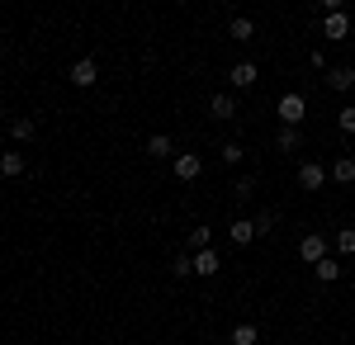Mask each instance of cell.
Segmentation results:
<instances>
[{"label":"cell","mask_w":355,"mask_h":345,"mask_svg":"<svg viewBox=\"0 0 355 345\" xmlns=\"http://www.w3.org/2000/svg\"><path fill=\"white\" fill-rule=\"evenodd\" d=\"M327 256H331V246H327L322 232H308V237L299 241V260L303 265H318V260H327Z\"/></svg>","instance_id":"6da1fadb"},{"label":"cell","mask_w":355,"mask_h":345,"mask_svg":"<svg viewBox=\"0 0 355 345\" xmlns=\"http://www.w3.org/2000/svg\"><path fill=\"white\" fill-rule=\"evenodd\" d=\"M327 180H331V170L322 166V161H303V166H299V189H308V194L322 189Z\"/></svg>","instance_id":"7a4b0ae2"},{"label":"cell","mask_w":355,"mask_h":345,"mask_svg":"<svg viewBox=\"0 0 355 345\" xmlns=\"http://www.w3.org/2000/svg\"><path fill=\"white\" fill-rule=\"evenodd\" d=\"M322 33H327L331 43L351 38V15H346V10H327V15H322Z\"/></svg>","instance_id":"3957f363"},{"label":"cell","mask_w":355,"mask_h":345,"mask_svg":"<svg viewBox=\"0 0 355 345\" xmlns=\"http://www.w3.org/2000/svg\"><path fill=\"white\" fill-rule=\"evenodd\" d=\"M303 114H308V100H303V95H284V100H279V123H284V128H299Z\"/></svg>","instance_id":"277c9868"},{"label":"cell","mask_w":355,"mask_h":345,"mask_svg":"<svg viewBox=\"0 0 355 345\" xmlns=\"http://www.w3.org/2000/svg\"><path fill=\"white\" fill-rule=\"evenodd\" d=\"M100 80V62H90V57H81V62H71V85H95Z\"/></svg>","instance_id":"5b68a950"},{"label":"cell","mask_w":355,"mask_h":345,"mask_svg":"<svg viewBox=\"0 0 355 345\" xmlns=\"http://www.w3.org/2000/svg\"><path fill=\"white\" fill-rule=\"evenodd\" d=\"M171 170H175V180H199V170H204V161L194 157V152H180Z\"/></svg>","instance_id":"8992f818"},{"label":"cell","mask_w":355,"mask_h":345,"mask_svg":"<svg viewBox=\"0 0 355 345\" xmlns=\"http://www.w3.org/2000/svg\"><path fill=\"white\" fill-rule=\"evenodd\" d=\"M256 76H261V67H256V62H237V67L227 71V80H232L237 90H251V85H256Z\"/></svg>","instance_id":"52a82bcc"},{"label":"cell","mask_w":355,"mask_h":345,"mask_svg":"<svg viewBox=\"0 0 355 345\" xmlns=\"http://www.w3.org/2000/svg\"><path fill=\"white\" fill-rule=\"evenodd\" d=\"M327 85H331V90H351V85H355V67H351V62L327 67Z\"/></svg>","instance_id":"ba28073f"},{"label":"cell","mask_w":355,"mask_h":345,"mask_svg":"<svg viewBox=\"0 0 355 345\" xmlns=\"http://www.w3.org/2000/svg\"><path fill=\"white\" fill-rule=\"evenodd\" d=\"M218 269H223L218 251H194V274H204V279H214Z\"/></svg>","instance_id":"9c48e42d"},{"label":"cell","mask_w":355,"mask_h":345,"mask_svg":"<svg viewBox=\"0 0 355 345\" xmlns=\"http://www.w3.org/2000/svg\"><path fill=\"white\" fill-rule=\"evenodd\" d=\"M209 114H214L218 123H227V118L237 114V100H232V95H209Z\"/></svg>","instance_id":"30bf717a"},{"label":"cell","mask_w":355,"mask_h":345,"mask_svg":"<svg viewBox=\"0 0 355 345\" xmlns=\"http://www.w3.org/2000/svg\"><path fill=\"white\" fill-rule=\"evenodd\" d=\"M227 237L237 241V246H246V241H256V222H251V218H237V222L227 227Z\"/></svg>","instance_id":"8fae6325"},{"label":"cell","mask_w":355,"mask_h":345,"mask_svg":"<svg viewBox=\"0 0 355 345\" xmlns=\"http://www.w3.org/2000/svg\"><path fill=\"white\" fill-rule=\"evenodd\" d=\"M171 152H175V137H166V133H157V137H147V157H171Z\"/></svg>","instance_id":"7c38bea8"},{"label":"cell","mask_w":355,"mask_h":345,"mask_svg":"<svg viewBox=\"0 0 355 345\" xmlns=\"http://www.w3.org/2000/svg\"><path fill=\"white\" fill-rule=\"evenodd\" d=\"M256 341H261V326L242 321V326H232V341H227V345H256Z\"/></svg>","instance_id":"4fadbf2b"},{"label":"cell","mask_w":355,"mask_h":345,"mask_svg":"<svg viewBox=\"0 0 355 345\" xmlns=\"http://www.w3.org/2000/svg\"><path fill=\"white\" fill-rule=\"evenodd\" d=\"M318 279H322V284H336V279H341V260H336V256H327V260H318Z\"/></svg>","instance_id":"5bb4252c"},{"label":"cell","mask_w":355,"mask_h":345,"mask_svg":"<svg viewBox=\"0 0 355 345\" xmlns=\"http://www.w3.org/2000/svg\"><path fill=\"white\" fill-rule=\"evenodd\" d=\"M331 180H336V185H355V161L341 157L336 166H331Z\"/></svg>","instance_id":"9a60e30c"},{"label":"cell","mask_w":355,"mask_h":345,"mask_svg":"<svg viewBox=\"0 0 355 345\" xmlns=\"http://www.w3.org/2000/svg\"><path fill=\"white\" fill-rule=\"evenodd\" d=\"M0 175H10V180L24 175V157H19V152H5V157H0Z\"/></svg>","instance_id":"2e32d148"},{"label":"cell","mask_w":355,"mask_h":345,"mask_svg":"<svg viewBox=\"0 0 355 345\" xmlns=\"http://www.w3.org/2000/svg\"><path fill=\"white\" fill-rule=\"evenodd\" d=\"M227 33H232V38H237V43H246V38H251V33H256V24H251V19H246V15H237V19H232V24H227Z\"/></svg>","instance_id":"e0dca14e"},{"label":"cell","mask_w":355,"mask_h":345,"mask_svg":"<svg viewBox=\"0 0 355 345\" xmlns=\"http://www.w3.org/2000/svg\"><path fill=\"white\" fill-rule=\"evenodd\" d=\"M275 142H279V152H299L303 133H299V128H279V137H275Z\"/></svg>","instance_id":"ac0fdd59"},{"label":"cell","mask_w":355,"mask_h":345,"mask_svg":"<svg viewBox=\"0 0 355 345\" xmlns=\"http://www.w3.org/2000/svg\"><path fill=\"white\" fill-rule=\"evenodd\" d=\"M209 241H214V227H209V222L190 232V246H194V251H209Z\"/></svg>","instance_id":"d6986e66"},{"label":"cell","mask_w":355,"mask_h":345,"mask_svg":"<svg viewBox=\"0 0 355 345\" xmlns=\"http://www.w3.org/2000/svg\"><path fill=\"white\" fill-rule=\"evenodd\" d=\"M10 137H15V142H28V137H33V118H15V123H10Z\"/></svg>","instance_id":"ffe728a7"},{"label":"cell","mask_w":355,"mask_h":345,"mask_svg":"<svg viewBox=\"0 0 355 345\" xmlns=\"http://www.w3.org/2000/svg\"><path fill=\"white\" fill-rule=\"evenodd\" d=\"M336 251H341V256H355V227H341V232H336Z\"/></svg>","instance_id":"44dd1931"},{"label":"cell","mask_w":355,"mask_h":345,"mask_svg":"<svg viewBox=\"0 0 355 345\" xmlns=\"http://www.w3.org/2000/svg\"><path fill=\"white\" fill-rule=\"evenodd\" d=\"M232 194H237V204H246V199L256 194V180H251V175H237V185H232Z\"/></svg>","instance_id":"7402d4cb"},{"label":"cell","mask_w":355,"mask_h":345,"mask_svg":"<svg viewBox=\"0 0 355 345\" xmlns=\"http://www.w3.org/2000/svg\"><path fill=\"white\" fill-rule=\"evenodd\" d=\"M171 274H175V279L194 274V256H175V260H171Z\"/></svg>","instance_id":"603a6c76"},{"label":"cell","mask_w":355,"mask_h":345,"mask_svg":"<svg viewBox=\"0 0 355 345\" xmlns=\"http://www.w3.org/2000/svg\"><path fill=\"white\" fill-rule=\"evenodd\" d=\"M251 222H256V237H270L275 232V213H256Z\"/></svg>","instance_id":"cb8c5ba5"},{"label":"cell","mask_w":355,"mask_h":345,"mask_svg":"<svg viewBox=\"0 0 355 345\" xmlns=\"http://www.w3.org/2000/svg\"><path fill=\"white\" fill-rule=\"evenodd\" d=\"M336 123H341V133H355V105H346L336 114Z\"/></svg>","instance_id":"d4e9b609"},{"label":"cell","mask_w":355,"mask_h":345,"mask_svg":"<svg viewBox=\"0 0 355 345\" xmlns=\"http://www.w3.org/2000/svg\"><path fill=\"white\" fill-rule=\"evenodd\" d=\"M223 161L237 166V161H242V142H223Z\"/></svg>","instance_id":"484cf974"},{"label":"cell","mask_w":355,"mask_h":345,"mask_svg":"<svg viewBox=\"0 0 355 345\" xmlns=\"http://www.w3.org/2000/svg\"><path fill=\"white\" fill-rule=\"evenodd\" d=\"M351 28H355V19H351Z\"/></svg>","instance_id":"4316f807"}]
</instances>
